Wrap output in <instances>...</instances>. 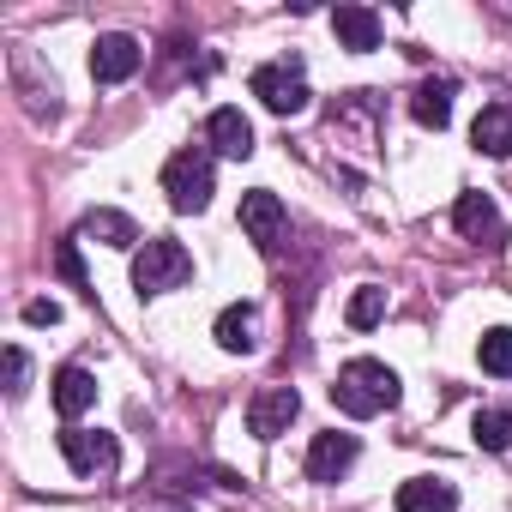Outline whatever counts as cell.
<instances>
[{"label": "cell", "instance_id": "1", "mask_svg": "<svg viewBox=\"0 0 512 512\" xmlns=\"http://www.w3.org/2000/svg\"><path fill=\"white\" fill-rule=\"evenodd\" d=\"M332 404H338L344 416L368 422V416H380V410L398 404V374H392L386 362H374V356H356V362L338 368V380H332Z\"/></svg>", "mask_w": 512, "mask_h": 512}, {"label": "cell", "instance_id": "2", "mask_svg": "<svg viewBox=\"0 0 512 512\" xmlns=\"http://www.w3.org/2000/svg\"><path fill=\"white\" fill-rule=\"evenodd\" d=\"M193 278V253L169 235H151L139 253H133V290L139 296H169Z\"/></svg>", "mask_w": 512, "mask_h": 512}, {"label": "cell", "instance_id": "3", "mask_svg": "<svg viewBox=\"0 0 512 512\" xmlns=\"http://www.w3.org/2000/svg\"><path fill=\"white\" fill-rule=\"evenodd\" d=\"M163 193H169L175 211H205L211 193H217V163H211V151H199V145L175 151V157L163 163Z\"/></svg>", "mask_w": 512, "mask_h": 512}, {"label": "cell", "instance_id": "4", "mask_svg": "<svg viewBox=\"0 0 512 512\" xmlns=\"http://www.w3.org/2000/svg\"><path fill=\"white\" fill-rule=\"evenodd\" d=\"M253 97H260L272 115H302L308 109V79H302V61H266L253 67Z\"/></svg>", "mask_w": 512, "mask_h": 512}, {"label": "cell", "instance_id": "5", "mask_svg": "<svg viewBox=\"0 0 512 512\" xmlns=\"http://www.w3.org/2000/svg\"><path fill=\"white\" fill-rule=\"evenodd\" d=\"M61 458L73 464V476H115L121 446H115V434H103V428L67 422V428H61Z\"/></svg>", "mask_w": 512, "mask_h": 512}, {"label": "cell", "instance_id": "6", "mask_svg": "<svg viewBox=\"0 0 512 512\" xmlns=\"http://www.w3.org/2000/svg\"><path fill=\"white\" fill-rule=\"evenodd\" d=\"M296 410H302L296 386H266V392H253V404H247V434H253V440H278V434L296 422Z\"/></svg>", "mask_w": 512, "mask_h": 512}, {"label": "cell", "instance_id": "7", "mask_svg": "<svg viewBox=\"0 0 512 512\" xmlns=\"http://www.w3.org/2000/svg\"><path fill=\"white\" fill-rule=\"evenodd\" d=\"M139 61H145L139 37L109 31V37H97V49H91V79H97V85H121V79H133V73H139Z\"/></svg>", "mask_w": 512, "mask_h": 512}, {"label": "cell", "instance_id": "8", "mask_svg": "<svg viewBox=\"0 0 512 512\" xmlns=\"http://www.w3.org/2000/svg\"><path fill=\"white\" fill-rule=\"evenodd\" d=\"M284 223H290V217H284V199H278V193H266V187L241 193V229L253 235V247L272 253V247L284 241Z\"/></svg>", "mask_w": 512, "mask_h": 512}, {"label": "cell", "instance_id": "9", "mask_svg": "<svg viewBox=\"0 0 512 512\" xmlns=\"http://www.w3.org/2000/svg\"><path fill=\"white\" fill-rule=\"evenodd\" d=\"M205 145L217 151V157H253V121L241 115V109H211V121H205Z\"/></svg>", "mask_w": 512, "mask_h": 512}, {"label": "cell", "instance_id": "10", "mask_svg": "<svg viewBox=\"0 0 512 512\" xmlns=\"http://www.w3.org/2000/svg\"><path fill=\"white\" fill-rule=\"evenodd\" d=\"M356 452H362L356 434H338V428H332V434H314V446H308V476H314V482H338V476L356 464Z\"/></svg>", "mask_w": 512, "mask_h": 512}, {"label": "cell", "instance_id": "11", "mask_svg": "<svg viewBox=\"0 0 512 512\" xmlns=\"http://www.w3.org/2000/svg\"><path fill=\"white\" fill-rule=\"evenodd\" d=\"M211 338H217L229 356H247L253 344H260V308H253V302H229V308L217 314Z\"/></svg>", "mask_w": 512, "mask_h": 512}, {"label": "cell", "instance_id": "12", "mask_svg": "<svg viewBox=\"0 0 512 512\" xmlns=\"http://www.w3.org/2000/svg\"><path fill=\"white\" fill-rule=\"evenodd\" d=\"M452 223H458V235H470V241H500V211H494L488 193H458Z\"/></svg>", "mask_w": 512, "mask_h": 512}, {"label": "cell", "instance_id": "13", "mask_svg": "<svg viewBox=\"0 0 512 512\" xmlns=\"http://www.w3.org/2000/svg\"><path fill=\"white\" fill-rule=\"evenodd\" d=\"M91 404H97V380H91V368L67 362V368L55 374V410H61L67 422H79V416H85Z\"/></svg>", "mask_w": 512, "mask_h": 512}, {"label": "cell", "instance_id": "14", "mask_svg": "<svg viewBox=\"0 0 512 512\" xmlns=\"http://www.w3.org/2000/svg\"><path fill=\"white\" fill-rule=\"evenodd\" d=\"M398 512H458V494L440 476H410L398 482Z\"/></svg>", "mask_w": 512, "mask_h": 512}, {"label": "cell", "instance_id": "15", "mask_svg": "<svg viewBox=\"0 0 512 512\" xmlns=\"http://www.w3.org/2000/svg\"><path fill=\"white\" fill-rule=\"evenodd\" d=\"M470 139H476L482 157H512V109H506V103H482Z\"/></svg>", "mask_w": 512, "mask_h": 512}, {"label": "cell", "instance_id": "16", "mask_svg": "<svg viewBox=\"0 0 512 512\" xmlns=\"http://www.w3.org/2000/svg\"><path fill=\"white\" fill-rule=\"evenodd\" d=\"M332 31H338V43L356 49V55L380 49V13H368V7H338V13H332Z\"/></svg>", "mask_w": 512, "mask_h": 512}, {"label": "cell", "instance_id": "17", "mask_svg": "<svg viewBox=\"0 0 512 512\" xmlns=\"http://www.w3.org/2000/svg\"><path fill=\"white\" fill-rule=\"evenodd\" d=\"M79 235H85V241H103V247H139V223H133L127 211H91V217L79 223Z\"/></svg>", "mask_w": 512, "mask_h": 512}, {"label": "cell", "instance_id": "18", "mask_svg": "<svg viewBox=\"0 0 512 512\" xmlns=\"http://www.w3.org/2000/svg\"><path fill=\"white\" fill-rule=\"evenodd\" d=\"M410 115H416L422 127H434V133H440V127L452 121V79H428V85L416 91V103H410Z\"/></svg>", "mask_w": 512, "mask_h": 512}, {"label": "cell", "instance_id": "19", "mask_svg": "<svg viewBox=\"0 0 512 512\" xmlns=\"http://www.w3.org/2000/svg\"><path fill=\"white\" fill-rule=\"evenodd\" d=\"M470 440L482 452H506L512 446V410H476L470 416Z\"/></svg>", "mask_w": 512, "mask_h": 512}, {"label": "cell", "instance_id": "20", "mask_svg": "<svg viewBox=\"0 0 512 512\" xmlns=\"http://www.w3.org/2000/svg\"><path fill=\"white\" fill-rule=\"evenodd\" d=\"M476 362H482V374H494V380H512V326H494V332H482V344H476Z\"/></svg>", "mask_w": 512, "mask_h": 512}, {"label": "cell", "instance_id": "21", "mask_svg": "<svg viewBox=\"0 0 512 512\" xmlns=\"http://www.w3.org/2000/svg\"><path fill=\"white\" fill-rule=\"evenodd\" d=\"M344 320H350L356 332L380 326V320H386V290H374V284H368V290H356V296H350V314H344Z\"/></svg>", "mask_w": 512, "mask_h": 512}, {"label": "cell", "instance_id": "22", "mask_svg": "<svg viewBox=\"0 0 512 512\" xmlns=\"http://www.w3.org/2000/svg\"><path fill=\"white\" fill-rule=\"evenodd\" d=\"M25 380H31V356L13 344V350H7V392H13V398H25Z\"/></svg>", "mask_w": 512, "mask_h": 512}, {"label": "cell", "instance_id": "23", "mask_svg": "<svg viewBox=\"0 0 512 512\" xmlns=\"http://www.w3.org/2000/svg\"><path fill=\"white\" fill-rule=\"evenodd\" d=\"M55 272H61L67 284H85V266H79V241H61V253H55Z\"/></svg>", "mask_w": 512, "mask_h": 512}, {"label": "cell", "instance_id": "24", "mask_svg": "<svg viewBox=\"0 0 512 512\" xmlns=\"http://www.w3.org/2000/svg\"><path fill=\"white\" fill-rule=\"evenodd\" d=\"M55 320H61V302H49V296L25 302V326H55Z\"/></svg>", "mask_w": 512, "mask_h": 512}]
</instances>
